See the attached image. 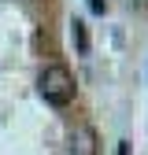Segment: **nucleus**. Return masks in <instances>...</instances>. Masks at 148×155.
Here are the masks:
<instances>
[{"label": "nucleus", "mask_w": 148, "mask_h": 155, "mask_svg": "<svg viewBox=\"0 0 148 155\" xmlns=\"http://www.w3.org/2000/svg\"><path fill=\"white\" fill-rule=\"evenodd\" d=\"M37 92H41V100L52 104V107H67L74 100V74L63 67V63H48L37 78Z\"/></svg>", "instance_id": "nucleus-1"}, {"label": "nucleus", "mask_w": 148, "mask_h": 155, "mask_svg": "<svg viewBox=\"0 0 148 155\" xmlns=\"http://www.w3.org/2000/svg\"><path fill=\"white\" fill-rule=\"evenodd\" d=\"M70 151L74 155H96V133L89 126H74L70 133Z\"/></svg>", "instance_id": "nucleus-2"}, {"label": "nucleus", "mask_w": 148, "mask_h": 155, "mask_svg": "<svg viewBox=\"0 0 148 155\" xmlns=\"http://www.w3.org/2000/svg\"><path fill=\"white\" fill-rule=\"evenodd\" d=\"M74 37H78V48L85 52V48H89V37H85V26L78 22V18H74Z\"/></svg>", "instance_id": "nucleus-3"}, {"label": "nucleus", "mask_w": 148, "mask_h": 155, "mask_svg": "<svg viewBox=\"0 0 148 155\" xmlns=\"http://www.w3.org/2000/svg\"><path fill=\"white\" fill-rule=\"evenodd\" d=\"M89 8L96 11V15H104V11H107V4H104V0H89Z\"/></svg>", "instance_id": "nucleus-4"}, {"label": "nucleus", "mask_w": 148, "mask_h": 155, "mask_svg": "<svg viewBox=\"0 0 148 155\" xmlns=\"http://www.w3.org/2000/svg\"><path fill=\"white\" fill-rule=\"evenodd\" d=\"M141 4H144V0H141Z\"/></svg>", "instance_id": "nucleus-5"}]
</instances>
